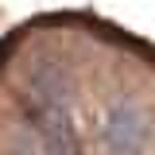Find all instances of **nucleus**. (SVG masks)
Returning <instances> with one entry per match:
<instances>
[{"label": "nucleus", "instance_id": "1", "mask_svg": "<svg viewBox=\"0 0 155 155\" xmlns=\"http://www.w3.org/2000/svg\"><path fill=\"white\" fill-rule=\"evenodd\" d=\"M101 143H105L109 155H143V147H147V116L140 113V105H132V101L109 105Z\"/></svg>", "mask_w": 155, "mask_h": 155}, {"label": "nucleus", "instance_id": "2", "mask_svg": "<svg viewBox=\"0 0 155 155\" xmlns=\"http://www.w3.org/2000/svg\"><path fill=\"white\" fill-rule=\"evenodd\" d=\"M8 155H51V147L31 128H16V132L8 136Z\"/></svg>", "mask_w": 155, "mask_h": 155}]
</instances>
